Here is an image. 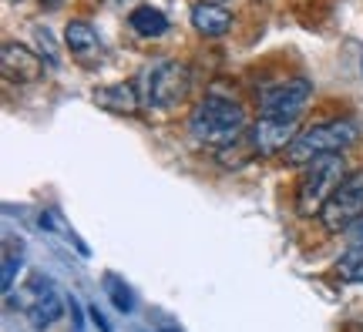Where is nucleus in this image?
<instances>
[{"instance_id": "nucleus-1", "label": "nucleus", "mask_w": 363, "mask_h": 332, "mask_svg": "<svg viewBox=\"0 0 363 332\" xmlns=\"http://www.w3.org/2000/svg\"><path fill=\"white\" fill-rule=\"evenodd\" d=\"M242 131H246V111L233 98L208 94L189 115V134L206 148H225L242 138Z\"/></svg>"}, {"instance_id": "nucleus-2", "label": "nucleus", "mask_w": 363, "mask_h": 332, "mask_svg": "<svg viewBox=\"0 0 363 332\" xmlns=\"http://www.w3.org/2000/svg\"><path fill=\"white\" fill-rule=\"evenodd\" d=\"M357 134H360V128H357V121H350V118L316 121V125H310L306 131H299L296 134V141H293L289 151H286V161L306 165V161L323 158V154H340L357 141Z\"/></svg>"}, {"instance_id": "nucleus-3", "label": "nucleus", "mask_w": 363, "mask_h": 332, "mask_svg": "<svg viewBox=\"0 0 363 332\" xmlns=\"http://www.w3.org/2000/svg\"><path fill=\"white\" fill-rule=\"evenodd\" d=\"M347 175H350V171H347L340 154L313 158L310 168H306V175H303V181H299V188H296V212L303 218L320 215L323 205L330 202V195L337 192V185L347 178Z\"/></svg>"}, {"instance_id": "nucleus-4", "label": "nucleus", "mask_w": 363, "mask_h": 332, "mask_svg": "<svg viewBox=\"0 0 363 332\" xmlns=\"http://www.w3.org/2000/svg\"><path fill=\"white\" fill-rule=\"evenodd\" d=\"M192 88V74L189 67L179 64V61H158L145 71V81H142V101L148 108H175V104L185 101V94Z\"/></svg>"}, {"instance_id": "nucleus-5", "label": "nucleus", "mask_w": 363, "mask_h": 332, "mask_svg": "<svg viewBox=\"0 0 363 332\" xmlns=\"http://www.w3.org/2000/svg\"><path fill=\"white\" fill-rule=\"evenodd\" d=\"M360 218H363V168L360 171H350L347 178L340 181L337 192L330 195V202L320 212V222H323V229L330 235L350 231Z\"/></svg>"}, {"instance_id": "nucleus-6", "label": "nucleus", "mask_w": 363, "mask_h": 332, "mask_svg": "<svg viewBox=\"0 0 363 332\" xmlns=\"http://www.w3.org/2000/svg\"><path fill=\"white\" fill-rule=\"evenodd\" d=\"M17 309L30 319L34 329H48V326L61 319L65 302H61V295H57V289H54V282L48 275H30L27 285L17 289Z\"/></svg>"}, {"instance_id": "nucleus-7", "label": "nucleus", "mask_w": 363, "mask_h": 332, "mask_svg": "<svg viewBox=\"0 0 363 332\" xmlns=\"http://www.w3.org/2000/svg\"><path fill=\"white\" fill-rule=\"evenodd\" d=\"M313 101V84L306 77H286L279 84H269V88L259 94V111L269 118H289V121H299V115L306 111V104Z\"/></svg>"}, {"instance_id": "nucleus-8", "label": "nucleus", "mask_w": 363, "mask_h": 332, "mask_svg": "<svg viewBox=\"0 0 363 332\" xmlns=\"http://www.w3.org/2000/svg\"><path fill=\"white\" fill-rule=\"evenodd\" d=\"M0 71L11 84H34L44 74V57H40V51H30L27 44L7 40L0 51Z\"/></svg>"}, {"instance_id": "nucleus-9", "label": "nucleus", "mask_w": 363, "mask_h": 332, "mask_svg": "<svg viewBox=\"0 0 363 332\" xmlns=\"http://www.w3.org/2000/svg\"><path fill=\"white\" fill-rule=\"evenodd\" d=\"M296 121H289V118H269L262 115L252 131H249V138H252V148L259 154H283L289 151V144L296 141Z\"/></svg>"}, {"instance_id": "nucleus-10", "label": "nucleus", "mask_w": 363, "mask_h": 332, "mask_svg": "<svg viewBox=\"0 0 363 332\" xmlns=\"http://www.w3.org/2000/svg\"><path fill=\"white\" fill-rule=\"evenodd\" d=\"M65 44H67V51H71V57L81 61V64L91 67L104 61V44L88 21H71L65 30Z\"/></svg>"}, {"instance_id": "nucleus-11", "label": "nucleus", "mask_w": 363, "mask_h": 332, "mask_svg": "<svg viewBox=\"0 0 363 332\" xmlns=\"http://www.w3.org/2000/svg\"><path fill=\"white\" fill-rule=\"evenodd\" d=\"M94 104H101L104 111H115V115H135L138 104H145L138 98V88L135 84H108V88H94Z\"/></svg>"}, {"instance_id": "nucleus-12", "label": "nucleus", "mask_w": 363, "mask_h": 332, "mask_svg": "<svg viewBox=\"0 0 363 332\" xmlns=\"http://www.w3.org/2000/svg\"><path fill=\"white\" fill-rule=\"evenodd\" d=\"M192 27L202 34V38H222V34H229V27H233V13L225 11L222 4H195L192 7Z\"/></svg>"}, {"instance_id": "nucleus-13", "label": "nucleus", "mask_w": 363, "mask_h": 332, "mask_svg": "<svg viewBox=\"0 0 363 332\" xmlns=\"http://www.w3.org/2000/svg\"><path fill=\"white\" fill-rule=\"evenodd\" d=\"M128 27L135 34H142V38H162V34H169V17L158 7H152V4H138L128 13Z\"/></svg>"}, {"instance_id": "nucleus-14", "label": "nucleus", "mask_w": 363, "mask_h": 332, "mask_svg": "<svg viewBox=\"0 0 363 332\" xmlns=\"http://www.w3.org/2000/svg\"><path fill=\"white\" fill-rule=\"evenodd\" d=\"M337 275L343 282L363 285V245H350V248L337 258Z\"/></svg>"}, {"instance_id": "nucleus-15", "label": "nucleus", "mask_w": 363, "mask_h": 332, "mask_svg": "<svg viewBox=\"0 0 363 332\" xmlns=\"http://www.w3.org/2000/svg\"><path fill=\"white\" fill-rule=\"evenodd\" d=\"M104 289H108V295H111V302H115L118 312H131V309H135V295H131V289L118 279V275H104Z\"/></svg>"}, {"instance_id": "nucleus-16", "label": "nucleus", "mask_w": 363, "mask_h": 332, "mask_svg": "<svg viewBox=\"0 0 363 332\" xmlns=\"http://www.w3.org/2000/svg\"><path fill=\"white\" fill-rule=\"evenodd\" d=\"M34 40H38V51H40V57L48 61L51 67H57L61 64V54H57V47H54V38H51V30L48 27H34Z\"/></svg>"}, {"instance_id": "nucleus-17", "label": "nucleus", "mask_w": 363, "mask_h": 332, "mask_svg": "<svg viewBox=\"0 0 363 332\" xmlns=\"http://www.w3.org/2000/svg\"><path fill=\"white\" fill-rule=\"evenodd\" d=\"M17 268H21V256L13 258V252H7V256H4V282H0V285H4V295L13 292V275H17Z\"/></svg>"}, {"instance_id": "nucleus-18", "label": "nucleus", "mask_w": 363, "mask_h": 332, "mask_svg": "<svg viewBox=\"0 0 363 332\" xmlns=\"http://www.w3.org/2000/svg\"><path fill=\"white\" fill-rule=\"evenodd\" d=\"M88 316H91V322H94V326H98L101 332H111V322L104 319V316H101V309H98V306H91V309H88Z\"/></svg>"}, {"instance_id": "nucleus-19", "label": "nucleus", "mask_w": 363, "mask_h": 332, "mask_svg": "<svg viewBox=\"0 0 363 332\" xmlns=\"http://www.w3.org/2000/svg\"><path fill=\"white\" fill-rule=\"evenodd\" d=\"M350 245H363V218L350 229Z\"/></svg>"}, {"instance_id": "nucleus-20", "label": "nucleus", "mask_w": 363, "mask_h": 332, "mask_svg": "<svg viewBox=\"0 0 363 332\" xmlns=\"http://www.w3.org/2000/svg\"><path fill=\"white\" fill-rule=\"evenodd\" d=\"M71 319H74V326H78V332H81V309L74 299H71Z\"/></svg>"}, {"instance_id": "nucleus-21", "label": "nucleus", "mask_w": 363, "mask_h": 332, "mask_svg": "<svg viewBox=\"0 0 363 332\" xmlns=\"http://www.w3.org/2000/svg\"><path fill=\"white\" fill-rule=\"evenodd\" d=\"M101 4H108V7H125L128 0H101Z\"/></svg>"}, {"instance_id": "nucleus-22", "label": "nucleus", "mask_w": 363, "mask_h": 332, "mask_svg": "<svg viewBox=\"0 0 363 332\" xmlns=\"http://www.w3.org/2000/svg\"><path fill=\"white\" fill-rule=\"evenodd\" d=\"M57 4H61V0H48V7H57Z\"/></svg>"}]
</instances>
